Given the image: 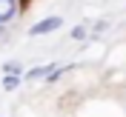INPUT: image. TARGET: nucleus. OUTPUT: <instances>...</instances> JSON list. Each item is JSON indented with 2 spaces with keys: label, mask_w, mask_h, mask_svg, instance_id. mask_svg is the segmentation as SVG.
<instances>
[{
  "label": "nucleus",
  "mask_w": 126,
  "mask_h": 117,
  "mask_svg": "<svg viewBox=\"0 0 126 117\" xmlns=\"http://www.w3.org/2000/svg\"><path fill=\"white\" fill-rule=\"evenodd\" d=\"M63 14H49V17H40L37 23H32L29 29H26V34L29 37H46V34H55L57 29H63Z\"/></svg>",
  "instance_id": "1"
},
{
  "label": "nucleus",
  "mask_w": 126,
  "mask_h": 117,
  "mask_svg": "<svg viewBox=\"0 0 126 117\" xmlns=\"http://www.w3.org/2000/svg\"><path fill=\"white\" fill-rule=\"evenodd\" d=\"M23 12V0H0V26H12Z\"/></svg>",
  "instance_id": "2"
},
{
  "label": "nucleus",
  "mask_w": 126,
  "mask_h": 117,
  "mask_svg": "<svg viewBox=\"0 0 126 117\" xmlns=\"http://www.w3.org/2000/svg\"><path fill=\"white\" fill-rule=\"evenodd\" d=\"M55 66H57L55 60H46V63H40V66H32V69H26V71H23V83H37V80H43L49 71L55 69Z\"/></svg>",
  "instance_id": "3"
},
{
  "label": "nucleus",
  "mask_w": 126,
  "mask_h": 117,
  "mask_svg": "<svg viewBox=\"0 0 126 117\" xmlns=\"http://www.w3.org/2000/svg\"><path fill=\"white\" fill-rule=\"evenodd\" d=\"M75 69H78V63H66V66H60V63H57L55 69H52L46 77H43V86H55V83H60V80L66 77L69 71H75Z\"/></svg>",
  "instance_id": "4"
},
{
  "label": "nucleus",
  "mask_w": 126,
  "mask_h": 117,
  "mask_svg": "<svg viewBox=\"0 0 126 117\" xmlns=\"http://www.w3.org/2000/svg\"><path fill=\"white\" fill-rule=\"evenodd\" d=\"M20 86H23V77L20 74H3L0 77V89L3 91H17Z\"/></svg>",
  "instance_id": "5"
},
{
  "label": "nucleus",
  "mask_w": 126,
  "mask_h": 117,
  "mask_svg": "<svg viewBox=\"0 0 126 117\" xmlns=\"http://www.w3.org/2000/svg\"><path fill=\"white\" fill-rule=\"evenodd\" d=\"M69 40H75V43H83V40H89V23H78V26H72Z\"/></svg>",
  "instance_id": "6"
},
{
  "label": "nucleus",
  "mask_w": 126,
  "mask_h": 117,
  "mask_svg": "<svg viewBox=\"0 0 126 117\" xmlns=\"http://www.w3.org/2000/svg\"><path fill=\"white\" fill-rule=\"evenodd\" d=\"M23 71H26L23 60H6L3 63V74H20V77H23Z\"/></svg>",
  "instance_id": "7"
},
{
  "label": "nucleus",
  "mask_w": 126,
  "mask_h": 117,
  "mask_svg": "<svg viewBox=\"0 0 126 117\" xmlns=\"http://www.w3.org/2000/svg\"><path fill=\"white\" fill-rule=\"evenodd\" d=\"M12 43V26H0V46Z\"/></svg>",
  "instance_id": "8"
}]
</instances>
